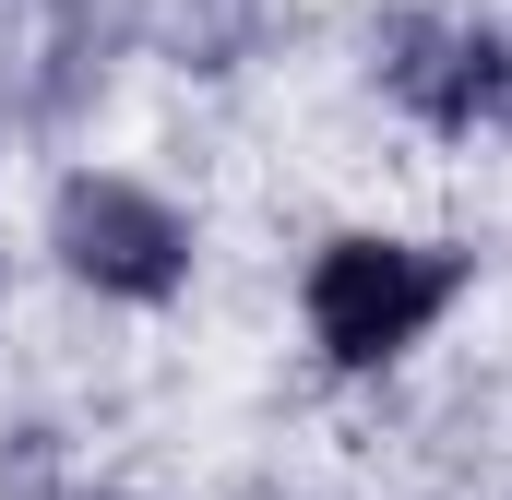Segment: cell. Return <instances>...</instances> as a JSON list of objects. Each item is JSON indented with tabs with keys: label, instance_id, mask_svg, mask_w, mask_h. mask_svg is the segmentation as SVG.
Returning a JSON list of instances; mask_svg holds the SVG:
<instances>
[{
	"label": "cell",
	"instance_id": "3957f363",
	"mask_svg": "<svg viewBox=\"0 0 512 500\" xmlns=\"http://www.w3.org/2000/svg\"><path fill=\"white\" fill-rule=\"evenodd\" d=\"M393 84L429 108L441 131H477V120H512V48L477 36V24H441L417 36V60H393Z\"/></svg>",
	"mask_w": 512,
	"mask_h": 500
},
{
	"label": "cell",
	"instance_id": "7a4b0ae2",
	"mask_svg": "<svg viewBox=\"0 0 512 500\" xmlns=\"http://www.w3.org/2000/svg\"><path fill=\"white\" fill-rule=\"evenodd\" d=\"M60 262H72L84 286L167 298V286L191 274V227H179L155 191H131V179H72V191H60Z\"/></svg>",
	"mask_w": 512,
	"mask_h": 500
},
{
	"label": "cell",
	"instance_id": "6da1fadb",
	"mask_svg": "<svg viewBox=\"0 0 512 500\" xmlns=\"http://www.w3.org/2000/svg\"><path fill=\"white\" fill-rule=\"evenodd\" d=\"M453 286H465L453 250H417V239H334L322 262H310V334H322L346 370H370V358L417 346V334L453 310Z\"/></svg>",
	"mask_w": 512,
	"mask_h": 500
}]
</instances>
